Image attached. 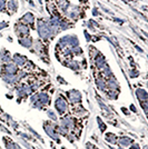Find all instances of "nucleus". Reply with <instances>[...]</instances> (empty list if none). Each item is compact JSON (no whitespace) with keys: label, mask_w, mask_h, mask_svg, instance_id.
<instances>
[{"label":"nucleus","mask_w":148,"mask_h":149,"mask_svg":"<svg viewBox=\"0 0 148 149\" xmlns=\"http://www.w3.org/2000/svg\"><path fill=\"white\" fill-rule=\"evenodd\" d=\"M79 15V8L77 6H71L70 10H67V16L70 19H77Z\"/></svg>","instance_id":"obj_4"},{"label":"nucleus","mask_w":148,"mask_h":149,"mask_svg":"<svg viewBox=\"0 0 148 149\" xmlns=\"http://www.w3.org/2000/svg\"><path fill=\"white\" fill-rule=\"evenodd\" d=\"M92 15H94V16H97V15H98V10H97V9H94V10H92Z\"/></svg>","instance_id":"obj_17"},{"label":"nucleus","mask_w":148,"mask_h":149,"mask_svg":"<svg viewBox=\"0 0 148 149\" xmlns=\"http://www.w3.org/2000/svg\"><path fill=\"white\" fill-rule=\"evenodd\" d=\"M7 7L11 11H17L18 10V2H17V0H10L8 3H7Z\"/></svg>","instance_id":"obj_10"},{"label":"nucleus","mask_w":148,"mask_h":149,"mask_svg":"<svg viewBox=\"0 0 148 149\" xmlns=\"http://www.w3.org/2000/svg\"><path fill=\"white\" fill-rule=\"evenodd\" d=\"M67 67H69V68L76 70V69L79 68V65H78V62H76V61H71V62H68V64H67Z\"/></svg>","instance_id":"obj_12"},{"label":"nucleus","mask_w":148,"mask_h":149,"mask_svg":"<svg viewBox=\"0 0 148 149\" xmlns=\"http://www.w3.org/2000/svg\"><path fill=\"white\" fill-rule=\"evenodd\" d=\"M6 69V74H15L17 71V67L16 64H8L5 67Z\"/></svg>","instance_id":"obj_7"},{"label":"nucleus","mask_w":148,"mask_h":149,"mask_svg":"<svg viewBox=\"0 0 148 149\" xmlns=\"http://www.w3.org/2000/svg\"><path fill=\"white\" fill-rule=\"evenodd\" d=\"M16 33L19 37H25L29 33V28L24 24H19L16 26Z\"/></svg>","instance_id":"obj_2"},{"label":"nucleus","mask_w":148,"mask_h":149,"mask_svg":"<svg viewBox=\"0 0 148 149\" xmlns=\"http://www.w3.org/2000/svg\"><path fill=\"white\" fill-rule=\"evenodd\" d=\"M14 60H15L16 65H19V66H24V64L26 62V60H27V59L25 58V56L16 55V56H14Z\"/></svg>","instance_id":"obj_8"},{"label":"nucleus","mask_w":148,"mask_h":149,"mask_svg":"<svg viewBox=\"0 0 148 149\" xmlns=\"http://www.w3.org/2000/svg\"><path fill=\"white\" fill-rule=\"evenodd\" d=\"M97 86L100 90H104L105 89V81L103 79H97Z\"/></svg>","instance_id":"obj_13"},{"label":"nucleus","mask_w":148,"mask_h":149,"mask_svg":"<svg viewBox=\"0 0 148 149\" xmlns=\"http://www.w3.org/2000/svg\"><path fill=\"white\" fill-rule=\"evenodd\" d=\"M7 24H6V22H0V30H1V29H2V28H5V27H7Z\"/></svg>","instance_id":"obj_16"},{"label":"nucleus","mask_w":148,"mask_h":149,"mask_svg":"<svg viewBox=\"0 0 148 149\" xmlns=\"http://www.w3.org/2000/svg\"><path fill=\"white\" fill-rule=\"evenodd\" d=\"M136 93H137L138 99L143 100V101H146V98H147V93H146V91L143 90V89H138V90L136 91Z\"/></svg>","instance_id":"obj_11"},{"label":"nucleus","mask_w":148,"mask_h":149,"mask_svg":"<svg viewBox=\"0 0 148 149\" xmlns=\"http://www.w3.org/2000/svg\"><path fill=\"white\" fill-rule=\"evenodd\" d=\"M56 108H57L58 111H59L60 114H62L67 108L66 101H65V100H62L61 98H57V101H56Z\"/></svg>","instance_id":"obj_6"},{"label":"nucleus","mask_w":148,"mask_h":149,"mask_svg":"<svg viewBox=\"0 0 148 149\" xmlns=\"http://www.w3.org/2000/svg\"><path fill=\"white\" fill-rule=\"evenodd\" d=\"M6 8V1L5 0H0V11H2Z\"/></svg>","instance_id":"obj_14"},{"label":"nucleus","mask_w":148,"mask_h":149,"mask_svg":"<svg viewBox=\"0 0 148 149\" xmlns=\"http://www.w3.org/2000/svg\"><path fill=\"white\" fill-rule=\"evenodd\" d=\"M85 37H86V38H87V40H90V35H89V33H87V31H86V30H85Z\"/></svg>","instance_id":"obj_15"},{"label":"nucleus","mask_w":148,"mask_h":149,"mask_svg":"<svg viewBox=\"0 0 148 149\" xmlns=\"http://www.w3.org/2000/svg\"><path fill=\"white\" fill-rule=\"evenodd\" d=\"M19 42H20V45H22L24 47L29 48V47H31V45H33V39H31V38H22V39L19 40Z\"/></svg>","instance_id":"obj_9"},{"label":"nucleus","mask_w":148,"mask_h":149,"mask_svg":"<svg viewBox=\"0 0 148 149\" xmlns=\"http://www.w3.org/2000/svg\"><path fill=\"white\" fill-rule=\"evenodd\" d=\"M58 28H54L46 21L43 20H38V25H37V30L38 33L41 38H50L52 37L56 31H57Z\"/></svg>","instance_id":"obj_1"},{"label":"nucleus","mask_w":148,"mask_h":149,"mask_svg":"<svg viewBox=\"0 0 148 149\" xmlns=\"http://www.w3.org/2000/svg\"><path fill=\"white\" fill-rule=\"evenodd\" d=\"M33 20H35V17L31 12H27L25 16L20 19V21L24 25H33Z\"/></svg>","instance_id":"obj_3"},{"label":"nucleus","mask_w":148,"mask_h":149,"mask_svg":"<svg viewBox=\"0 0 148 149\" xmlns=\"http://www.w3.org/2000/svg\"><path fill=\"white\" fill-rule=\"evenodd\" d=\"M86 1H87V0H86Z\"/></svg>","instance_id":"obj_18"},{"label":"nucleus","mask_w":148,"mask_h":149,"mask_svg":"<svg viewBox=\"0 0 148 149\" xmlns=\"http://www.w3.org/2000/svg\"><path fill=\"white\" fill-rule=\"evenodd\" d=\"M68 97H69V99H70L71 102H79L80 99H81L80 93H79L78 91H76V90L70 91V92L68 93Z\"/></svg>","instance_id":"obj_5"}]
</instances>
